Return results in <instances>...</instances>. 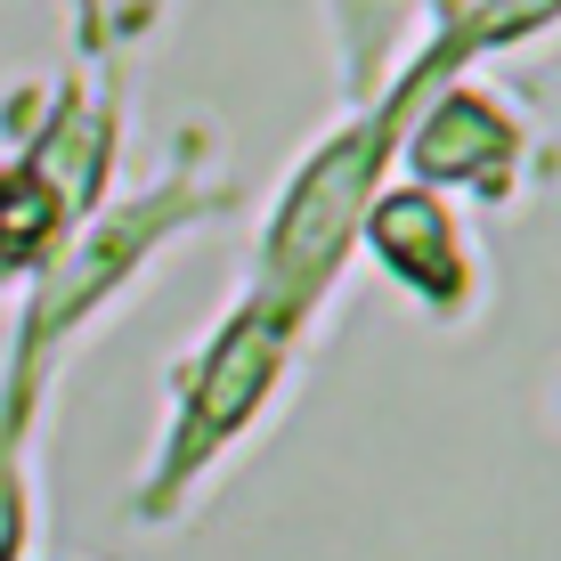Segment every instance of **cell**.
I'll use <instances>...</instances> for the list:
<instances>
[{"mask_svg": "<svg viewBox=\"0 0 561 561\" xmlns=\"http://www.w3.org/2000/svg\"><path fill=\"white\" fill-rule=\"evenodd\" d=\"M391 130H399V99L358 114V123L334 130L325 147H309V163L294 171V187H285L277 220H268V237H261L253 301L309 325V309L325 301V285L342 277V261H351V244H358V220H366V204H375V163H382V147H391Z\"/></svg>", "mask_w": 561, "mask_h": 561, "instance_id": "obj_3", "label": "cell"}, {"mask_svg": "<svg viewBox=\"0 0 561 561\" xmlns=\"http://www.w3.org/2000/svg\"><path fill=\"white\" fill-rule=\"evenodd\" d=\"M154 16V0H82V25H90V49H114L123 33H139Z\"/></svg>", "mask_w": 561, "mask_h": 561, "instance_id": "obj_7", "label": "cell"}, {"mask_svg": "<svg viewBox=\"0 0 561 561\" xmlns=\"http://www.w3.org/2000/svg\"><path fill=\"white\" fill-rule=\"evenodd\" d=\"M358 237L375 244V261L391 268L415 301H432L439 318H463V309H472V244H463L456 211L439 204V187L375 196L366 220H358Z\"/></svg>", "mask_w": 561, "mask_h": 561, "instance_id": "obj_4", "label": "cell"}, {"mask_svg": "<svg viewBox=\"0 0 561 561\" xmlns=\"http://www.w3.org/2000/svg\"><path fill=\"white\" fill-rule=\"evenodd\" d=\"M220 204L211 187L196 180H163L147 187V196L99 211V220L82 228V237H66L57 253L33 268V294H25V318H16V351H9V391H33L42 399L49 382V358L66 351L73 334H82L90 318H106L114 294H123L139 268L163 253L171 237H180L187 220H204V211Z\"/></svg>", "mask_w": 561, "mask_h": 561, "instance_id": "obj_1", "label": "cell"}, {"mask_svg": "<svg viewBox=\"0 0 561 561\" xmlns=\"http://www.w3.org/2000/svg\"><path fill=\"white\" fill-rule=\"evenodd\" d=\"M25 423H33V391H9L0 382V561L25 553L33 529V480H25Z\"/></svg>", "mask_w": 561, "mask_h": 561, "instance_id": "obj_6", "label": "cell"}, {"mask_svg": "<svg viewBox=\"0 0 561 561\" xmlns=\"http://www.w3.org/2000/svg\"><path fill=\"white\" fill-rule=\"evenodd\" d=\"M294 342H301V318H285L268 301H237L220 318V334L180 375V415H171V439H163V456L147 472V496H139L147 520L180 513V496L253 432V415L277 399L285 366H294Z\"/></svg>", "mask_w": 561, "mask_h": 561, "instance_id": "obj_2", "label": "cell"}, {"mask_svg": "<svg viewBox=\"0 0 561 561\" xmlns=\"http://www.w3.org/2000/svg\"><path fill=\"white\" fill-rule=\"evenodd\" d=\"M408 163H415V187L472 180L480 196H505L513 163H520V123L496 99H480V90H448V99L415 123Z\"/></svg>", "mask_w": 561, "mask_h": 561, "instance_id": "obj_5", "label": "cell"}]
</instances>
